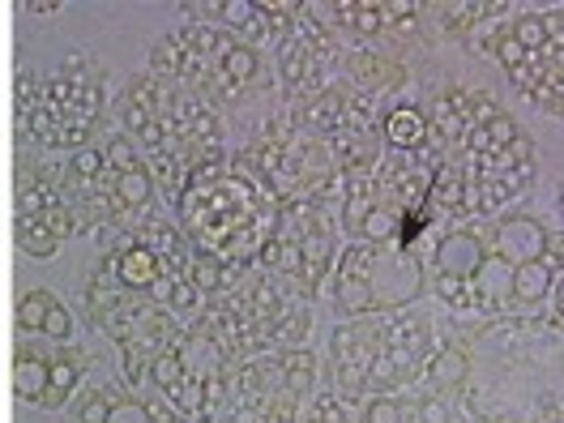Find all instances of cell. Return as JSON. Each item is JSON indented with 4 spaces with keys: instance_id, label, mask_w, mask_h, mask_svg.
<instances>
[{
    "instance_id": "6da1fadb",
    "label": "cell",
    "mask_w": 564,
    "mask_h": 423,
    "mask_svg": "<svg viewBox=\"0 0 564 423\" xmlns=\"http://www.w3.org/2000/svg\"><path fill=\"white\" fill-rule=\"evenodd\" d=\"M116 129L133 141L154 188L172 202L197 167L223 159V111H214L188 86L154 77L150 69L133 73L120 86Z\"/></svg>"
},
{
    "instance_id": "7a4b0ae2",
    "label": "cell",
    "mask_w": 564,
    "mask_h": 423,
    "mask_svg": "<svg viewBox=\"0 0 564 423\" xmlns=\"http://www.w3.org/2000/svg\"><path fill=\"white\" fill-rule=\"evenodd\" d=\"M279 197L261 184L245 159H214L184 180L176 197V227L193 252L218 265H257L274 236Z\"/></svg>"
},
{
    "instance_id": "3957f363",
    "label": "cell",
    "mask_w": 564,
    "mask_h": 423,
    "mask_svg": "<svg viewBox=\"0 0 564 423\" xmlns=\"http://www.w3.org/2000/svg\"><path fill=\"white\" fill-rule=\"evenodd\" d=\"M61 184L77 218V236H90L104 248L116 236L163 218L154 180L138 159L133 141L116 124H104L82 150L61 159Z\"/></svg>"
},
{
    "instance_id": "277c9868",
    "label": "cell",
    "mask_w": 564,
    "mask_h": 423,
    "mask_svg": "<svg viewBox=\"0 0 564 423\" xmlns=\"http://www.w3.org/2000/svg\"><path fill=\"white\" fill-rule=\"evenodd\" d=\"M18 138L35 154H73L107 124V69L90 52H69L56 73H18Z\"/></svg>"
},
{
    "instance_id": "5b68a950",
    "label": "cell",
    "mask_w": 564,
    "mask_h": 423,
    "mask_svg": "<svg viewBox=\"0 0 564 423\" xmlns=\"http://www.w3.org/2000/svg\"><path fill=\"white\" fill-rule=\"evenodd\" d=\"M65 154H35L22 150L18 159V245L35 261H52L77 236V218L61 184Z\"/></svg>"
},
{
    "instance_id": "8992f818",
    "label": "cell",
    "mask_w": 564,
    "mask_h": 423,
    "mask_svg": "<svg viewBox=\"0 0 564 423\" xmlns=\"http://www.w3.org/2000/svg\"><path fill=\"white\" fill-rule=\"evenodd\" d=\"M86 372H90V355L77 343H47L22 334L13 347V393L18 402L39 411H65Z\"/></svg>"
},
{
    "instance_id": "52a82bcc",
    "label": "cell",
    "mask_w": 564,
    "mask_h": 423,
    "mask_svg": "<svg viewBox=\"0 0 564 423\" xmlns=\"http://www.w3.org/2000/svg\"><path fill=\"white\" fill-rule=\"evenodd\" d=\"M381 351V334L368 321H351L334 334V386L343 398H359L368 389V364Z\"/></svg>"
},
{
    "instance_id": "ba28073f",
    "label": "cell",
    "mask_w": 564,
    "mask_h": 423,
    "mask_svg": "<svg viewBox=\"0 0 564 423\" xmlns=\"http://www.w3.org/2000/svg\"><path fill=\"white\" fill-rule=\"evenodd\" d=\"M18 329L26 338H47V343H77V321L65 308V300L47 286H35L18 300Z\"/></svg>"
},
{
    "instance_id": "9c48e42d",
    "label": "cell",
    "mask_w": 564,
    "mask_h": 423,
    "mask_svg": "<svg viewBox=\"0 0 564 423\" xmlns=\"http://www.w3.org/2000/svg\"><path fill=\"white\" fill-rule=\"evenodd\" d=\"M372 265H377V248L355 240L351 248H343L338 257V279H334V291H338V308L351 313V317H364L372 313Z\"/></svg>"
},
{
    "instance_id": "30bf717a",
    "label": "cell",
    "mask_w": 564,
    "mask_h": 423,
    "mask_svg": "<svg viewBox=\"0 0 564 423\" xmlns=\"http://www.w3.org/2000/svg\"><path fill=\"white\" fill-rule=\"evenodd\" d=\"M547 245V231L534 223V218H505L496 227V257L509 261V265H522V261H539Z\"/></svg>"
},
{
    "instance_id": "8fae6325",
    "label": "cell",
    "mask_w": 564,
    "mask_h": 423,
    "mask_svg": "<svg viewBox=\"0 0 564 423\" xmlns=\"http://www.w3.org/2000/svg\"><path fill=\"white\" fill-rule=\"evenodd\" d=\"M427 129L441 133L449 145H466V133H470V95L449 86V90H436L432 99V111H427Z\"/></svg>"
},
{
    "instance_id": "7c38bea8",
    "label": "cell",
    "mask_w": 564,
    "mask_h": 423,
    "mask_svg": "<svg viewBox=\"0 0 564 423\" xmlns=\"http://www.w3.org/2000/svg\"><path fill=\"white\" fill-rule=\"evenodd\" d=\"M484 245H479V236H470V231H449L441 245H436V270H441V279H462L470 282L475 279V270L484 265Z\"/></svg>"
},
{
    "instance_id": "4fadbf2b",
    "label": "cell",
    "mask_w": 564,
    "mask_h": 423,
    "mask_svg": "<svg viewBox=\"0 0 564 423\" xmlns=\"http://www.w3.org/2000/svg\"><path fill=\"white\" fill-rule=\"evenodd\" d=\"M381 138L398 150V154H415L420 145H427L432 138V129H427V116H423L420 107H393L381 116Z\"/></svg>"
},
{
    "instance_id": "5bb4252c",
    "label": "cell",
    "mask_w": 564,
    "mask_h": 423,
    "mask_svg": "<svg viewBox=\"0 0 564 423\" xmlns=\"http://www.w3.org/2000/svg\"><path fill=\"white\" fill-rule=\"evenodd\" d=\"M347 73L359 90H381V86H406V69L393 65L377 52H355L347 56Z\"/></svg>"
},
{
    "instance_id": "9a60e30c",
    "label": "cell",
    "mask_w": 564,
    "mask_h": 423,
    "mask_svg": "<svg viewBox=\"0 0 564 423\" xmlns=\"http://www.w3.org/2000/svg\"><path fill=\"white\" fill-rule=\"evenodd\" d=\"M509 286H513V265L500 261V257H484V265H479L475 279H470L475 304H496V300H505Z\"/></svg>"
},
{
    "instance_id": "2e32d148",
    "label": "cell",
    "mask_w": 564,
    "mask_h": 423,
    "mask_svg": "<svg viewBox=\"0 0 564 423\" xmlns=\"http://www.w3.org/2000/svg\"><path fill=\"white\" fill-rule=\"evenodd\" d=\"M547 291H552V270L543 265V257L513 265V286H509V295H518L522 304H539Z\"/></svg>"
},
{
    "instance_id": "e0dca14e",
    "label": "cell",
    "mask_w": 564,
    "mask_h": 423,
    "mask_svg": "<svg viewBox=\"0 0 564 423\" xmlns=\"http://www.w3.org/2000/svg\"><path fill=\"white\" fill-rule=\"evenodd\" d=\"M282 364V377H286V389L295 393V398H304L313 381H317V355L304 351V347H291V351L279 355Z\"/></svg>"
},
{
    "instance_id": "ac0fdd59",
    "label": "cell",
    "mask_w": 564,
    "mask_h": 423,
    "mask_svg": "<svg viewBox=\"0 0 564 423\" xmlns=\"http://www.w3.org/2000/svg\"><path fill=\"white\" fill-rule=\"evenodd\" d=\"M423 368H427V386L432 389H458L462 381H466V355L454 351V347L432 355Z\"/></svg>"
},
{
    "instance_id": "d6986e66",
    "label": "cell",
    "mask_w": 564,
    "mask_h": 423,
    "mask_svg": "<svg viewBox=\"0 0 564 423\" xmlns=\"http://www.w3.org/2000/svg\"><path fill=\"white\" fill-rule=\"evenodd\" d=\"M398 223H402V218L389 210V206H381V202H377V206L368 210V218L359 223V236H355V240H364V245L381 248L386 240H393V236H398Z\"/></svg>"
},
{
    "instance_id": "ffe728a7",
    "label": "cell",
    "mask_w": 564,
    "mask_h": 423,
    "mask_svg": "<svg viewBox=\"0 0 564 423\" xmlns=\"http://www.w3.org/2000/svg\"><path fill=\"white\" fill-rule=\"evenodd\" d=\"M427 197L436 206H445V210H462V202H466V176L462 172H436L432 184H427Z\"/></svg>"
},
{
    "instance_id": "44dd1931",
    "label": "cell",
    "mask_w": 564,
    "mask_h": 423,
    "mask_svg": "<svg viewBox=\"0 0 564 423\" xmlns=\"http://www.w3.org/2000/svg\"><path fill=\"white\" fill-rule=\"evenodd\" d=\"M479 18H484V4H436V22L449 39L466 35Z\"/></svg>"
},
{
    "instance_id": "7402d4cb",
    "label": "cell",
    "mask_w": 564,
    "mask_h": 423,
    "mask_svg": "<svg viewBox=\"0 0 564 423\" xmlns=\"http://www.w3.org/2000/svg\"><path fill=\"white\" fill-rule=\"evenodd\" d=\"M509 35L518 39L527 52H543V47H547V31H543V18H539V13H527V18H518V22L509 26Z\"/></svg>"
},
{
    "instance_id": "603a6c76",
    "label": "cell",
    "mask_w": 564,
    "mask_h": 423,
    "mask_svg": "<svg viewBox=\"0 0 564 423\" xmlns=\"http://www.w3.org/2000/svg\"><path fill=\"white\" fill-rule=\"evenodd\" d=\"M527 47H522V43H518V39L509 35V31H500V35H496V61H500V65H505V69L513 73V69H522V65H527Z\"/></svg>"
},
{
    "instance_id": "cb8c5ba5",
    "label": "cell",
    "mask_w": 564,
    "mask_h": 423,
    "mask_svg": "<svg viewBox=\"0 0 564 423\" xmlns=\"http://www.w3.org/2000/svg\"><path fill=\"white\" fill-rule=\"evenodd\" d=\"M364 423H406V411L393 398H372L368 411H364Z\"/></svg>"
},
{
    "instance_id": "d4e9b609",
    "label": "cell",
    "mask_w": 564,
    "mask_h": 423,
    "mask_svg": "<svg viewBox=\"0 0 564 423\" xmlns=\"http://www.w3.org/2000/svg\"><path fill=\"white\" fill-rule=\"evenodd\" d=\"M377 206V197L368 193V197H343V227L351 231V236H359V223L368 218V210Z\"/></svg>"
},
{
    "instance_id": "484cf974",
    "label": "cell",
    "mask_w": 564,
    "mask_h": 423,
    "mask_svg": "<svg viewBox=\"0 0 564 423\" xmlns=\"http://www.w3.org/2000/svg\"><path fill=\"white\" fill-rule=\"evenodd\" d=\"M500 116V107L488 99V95H470V129H484Z\"/></svg>"
},
{
    "instance_id": "4316f807",
    "label": "cell",
    "mask_w": 564,
    "mask_h": 423,
    "mask_svg": "<svg viewBox=\"0 0 564 423\" xmlns=\"http://www.w3.org/2000/svg\"><path fill=\"white\" fill-rule=\"evenodd\" d=\"M441 295H445L449 304H475L470 282H462V279H441Z\"/></svg>"
},
{
    "instance_id": "83f0119b",
    "label": "cell",
    "mask_w": 564,
    "mask_h": 423,
    "mask_svg": "<svg viewBox=\"0 0 564 423\" xmlns=\"http://www.w3.org/2000/svg\"><path fill=\"white\" fill-rule=\"evenodd\" d=\"M543 265L556 274V270H564V236H547V245H543Z\"/></svg>"
},
{
    "instance_id": "f1b7e54d",
    "label": "cell",
    "mask_w": 564,
    "mask_h": 423,
    "mask_svg": "<svg viewBox=\"0 0 564 423\" xmlns=\"http://www.w3.org/2000/svg\"><path fill=\"white\" fill-rule=\"evenodd\" d=\"M18 9H22V13H39V18H47V13H61L65 4H61V0H22Z\"/></svg>"
},
{
    "instance_id": "f546056e",
    "label": "cell",
    "mask_w": 564,
    "mask_h": 423,
    "mask_svg": "<svg viewBox=\"0 0 564 423\" xmlns=\"http://www.w3.org/2000/svg\"><path fill=\"white\" fill-rule=\"evenodd\" d=\"M449 415H445V406L441 402H423L420 406V423H445Z\"/></svg>"
}]
</instances>
